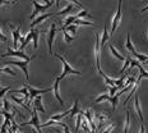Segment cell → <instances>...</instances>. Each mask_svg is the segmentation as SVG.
<instances>
[{
    "label": "cell",
    "mask_w": 148,
    "mask_h": 133,
    "mask_svg": "<svg viewBox=\"0 0 148 133\" xmlns=\"http://www.w3.org/2000/svg\"><path fill=\"white\" fill-rule=\"evenodd\" d=\"M138 68H139V76H138V79L140 81L142 78H148V72H147V70L144 69V68L142 67L140 64L138 65Z\"/></svg>",
    "instance_id": "30"
},
{
    "label": "cell",
    "mask_w": 148,
    "mask_h": 133,
    "mask_svg": "<svg viewBox=\"0 0 148 133\" xmlns=\"http://www.w3.org/2000/svg\"><path fill=\"white\" fill-rule=\"evenodd\" d=\"M54 57H56L58 59H59L61 61V64H63V72H61V74L59 77H58V79L59 81H61V79L64 78V77H66V76H69V74H74V76H81V72L79 70H75V69H73L72 67L68 64V61L64 59V57L63 55H60V54H54Z\"/></svg>",
    "instance_id": "1"
},
{
    "label": "cell",
    "mask_w": 148,
    "mask_h": 133,
    "mask_svg": "<svg viewBox=\"0 0 148 133\" xmlns=\"http://www.w3.org/2000/svg\"><path fill=\"white\" fill-rule=\"evenodd\" d=\"M9 88H10V87H3V88H0V100H1V99L4 97V95L7 94V92L10 91Z\"/></svg>",
    "instance_id": "40"
},
{
    "label": "cell",
    "mask_w": 148,
    "mask_h": 133,
    "mask_svg": "<svg viewBox=\"0 0 148 133\" xmlns=\"http://www.w3.org/2000/svg\"><path fill=\"white\" fill-rule=\"evenodd\" d=\"M33 110L41 111V113L46 114L45 106H44V104H42V96H41V95H40V96H37V97H35V100H33Z\"/></svg>",
    "instance_id": "11"
},
{
    "label": "cell",
    "mask_w": 148,
    "mask_h": 133,
    "mask_svg": "<svg viewBox=\"0 0 148 133\" xmlns=\"http://www.w3.org/2000/svg\"><path fill=\"white\" fill-rule=\"evenodd\" d=\"M60 30H65L66 32H70L73 36H75V32H77V26H75V24H70V26L65 27V28H63V27H61Z\"/></svg>",
    "instance_id": "33"
},
{
    "label": "cell",
    "mask_w": 148,
    "mask_h": 133,
    "mask_svg": "<svg viewBox=\"0 0 148 133\" xmlns=\"http://www.w3.org/2000/svg\"><path fill=\"white\" fill-rule=\"evenodd\" d=\"M10 30H12V37H13V48L18 50V41L21 39V32H19L21 28L10 24Z\"/></svg>",
    "instance_id": "10"
},
{
    "label": "cell",
    "mask_w": 148,
    "mask_h": 133,
    "mask_svg": "<svg viewBox=\"0 0 148 133\" xmlns=\"http://www.w3.org/2000/svg\"><path fill=\"white\" fill-rule=\"evenodd\" d=\"M75 17H77V19H82L83 17H89V18H91V14H89L87 10H84V9H83V10L78 12V13L75 14Z\"/></svg>",
    "instance_id": "35"
},
{
    "label": "cell",
    "mask_w": 148,
    "mask_h": 133,
    "mask_svg": "<svg viewBox=\"0 0 148 133\" xmlns=\"http://www.w3.org/2000/svg\"><path fill=\"white\" fill-rule=\"evenodd\" d=\"M17 133H21V131H18V132H17Z\"/></svg>",
    "instance_id": "55"
},
{
    "label": "cell",
    "mask_w": 148,
    "mask_h": 133,
    "mask_svg": "<svg viewBox=\"0 0 148 133\" xmlns=\"http://www.w3.org/2000/svg\"><path fill=\"white\" fill-rule=\"evenodd\" d=\"M10 57H17V58H23V60H28L31 57H28L27 54H24L21 50H13L12 48H8V51L5 54L1 55V58H10Z\"/></svg>",
    "instance_id": "7"
},
{
    "label": "cell",
    "mask_w": 148,
    "mask_h": 133,
    "mask_svg": "<svg viewBox=\"0 0 148 133\" xmlns=\"http://www.w3.org/2000/svg\"><path fill=\"white\" fill-rule=\"evenodd\" d=\"M134 108H135V111H137L138 116H139V119H140V123L144 124L143 113H142V108H140V104H139V96H138V95H135V97H134Z\"/></svg>",
    "instance_id": "14"
},
{
    "label": "cell",
    "mask_w": 148,
    "mask_h": 133,
    "mask_svg": "<svg viewBox=\"0 0 148 133\" xmlns=\"http://www.w3.org/2000/svg\"><path fill=\"white\" fill-rule=\"evenodd\" d=\"M68 1H69L70 4H74V5H75V7H78V8H83L82 3L79 1V0H68Z\"/></svg>",
    "instance_id": "41"
},
{
    "label": "cell",
    "mask_w": 148,
    "mask_h": 133,
    "mask_svg": "<svg viewBox=\"0 0 148 133\" xmlns=\"http://www.w3.org/2000/svg\"><path fill=\"white\" fill-rule=\"evenodd\" d=\"M3 113H4V110H0V115H3Z\"/></svg>",
    "instance_id": "51"
},
{
    "label": "cell",
    "mask_w": 148,
    "mask_h": 133,
    "mask_svg": "<svg viewBox=\"0 0 148 133\" xmlns=\"http://www.w3.org/2000/svg\"><path fill=\"white\" fill-rule=\"evenodd\" d=\"M97 118H98V125H97V129H101L103 127V123L106 122V119H107V116L106 115H102V114H98L97 115Z\"/></svg>",
    "instance_id": "32"
},
{
    "label": "cell",
    "mask_w": 148,
    "mask_h": 133,
    "mask_svg": "<svg viewBox=\"0 0 148 133\" xmlns=\"http://www.w3.org/2000/svg\"><path fill=\"white\" fill-rule=\"evenodd\" d=\"M10 99H12V100H13L14 101V103L15 104H18V105H21V106H23L24 108V109H26V110H31L29 109V108L28 106H27V105L26 104H24V101H26V100H24V97H22V99H18V97H15L14 96V95H12V96H10Z\"/></svg>",
    "instance_id": "22"
},
{
    "label": "cell",
    "mask_w": 148,
    "mask_h": 133,
    "mask_svg": "<svg viewBox=\"0 0 148 133\" xmlns=\"http://www.w3.org/2000/svg\"><path fill=\"white\" fill-rule=\"evenodd\" d=\"M129 127H130V113L126 111L125 113V123H124V132L123 133H128L129 132Z\"/></svg>",
    "instance_id": "26"
},
{
    "label": "cell",
    "mask_w": 148,
    "mask_h": 133,
    "mask_svg": "<svg viewBox=\"0 0 148 133\" xmlns=\"http://www.w3.org/2000/svg\"><path fill=\"white\" fill-rule=\"evenodd\" d=\"M54 15V13H49V14H42V15H40V17H37L36 19H33L32 22H31V28H35V26H37V24H40L41 22H44L45 19H47V18H50Z\"/></svg>",
    "instance_id": "13"
},
{
    "label": "cell",
    "mask_w": 148,
    "mask_h": 133,
    "mask_svg": "<svg viewBox=\"0 0 148 133\" xmlns=\"http://www.w3.org/2000/svg\"><path fill=\"white\" fill-rule=\"evenodd\" d=\"M59 83L60 81L59 79H55L54 82V86H52V91H54V95H55V99H56L58 101H59V104L61 105V106H64V101L61 100V96H60V92H59Z\"/></svg>",
    "instance_id": "12"
},
{
    "label": "cell",
    "mask_w": 148,
    "mask_h": 133,
    "mask_svg": "<svg viewBox=\"0 0 148 133\" xmlns=\"http://www.w3.org/2000/svg\"><path fill=\"white\" fill-rule=\"evenodd\" d=\"M56 24L52 23L50 26V30H49L47 32V37H46V42H47V46H49V52H50V55H54V52H52V44H54V39L55 36H56Z\"/></svg>",
    "instance_id": "6"
},
{
    "label": "cell",
    "mask_w": 148,
    "mask_h": 133,
    "mask_svg": "<svg viewBox=\"0 0 148 133\" xmlns=\"http://www.w3.org/2000/svg\"><path fill=\"white\" fill-rule=\"evenodd\" d=\"M26 125H33L35 127V129L38 133H44L41 131V123H40V118H38V113H37L36 110H33L32 109V119L28 120V122H24L21 124V127H26Z\"/></svg>",
    "instance_id": "5"
},
{
    "label": "cell",
    "mask_w": 148,
    "mask_h": 133,
    "mask_svg": "<svg viewBox=\"0 0 148 133\" xmlns=\"http://www.w3.org/2000/svg\"><path fill=\"white\" fill-rule=\"evenodd\" d=\"M35 58H37L36 55H33V57H31L28 60H7L5 61V64L7 65H15V67H19L21 69L23 70L24 76H26V78L28 79V64L31 60H33Z\"/></svg>",
    "instance_id": "2"
},
{
    "label": "cell",
    "mask_w": 148,
    "mask_h": 133,
    "mask_svg": "<svg viewBox=\"0 0 148 133\" xmlns=\"http://www.w3.org/2000/svg\"><path fill=\"white\" fill-rule=\"evenodd\" d=\"M74 24H79V26H95L93 22H89V21H83V19H77L75 22H74Z\"/></svg>",
    "instance_id": "34"
},
{
    "label": "cell",
    "mask_w": 148,
    "mask_h": 133,
    "mask_svg": "<svg viewBox=\"0 0 148 133\" xmlns=\"http://www.w3.org/2000/svg\"><path fill=\"white\" fill-rule=\"evenodd\" d=\"M8 133H14L13 129H12V127H8Z\"/></svg>",
    "instance_id": "48"
},
{
    "label": "cell",
    "mask_w": 148,
    "mask_h": 133,
    "mask_svg": "<svg viewBox=\"0 0 148 133\" xmlns=\"http://www.w3.org/2000/svg\"><path fill=\"white\" fill-rule=\"evenodd\" d=\"M148 10V5H147V7H144L143 9H142V13H144V12H147Z\"/></svg>",
    "instance_id": "49"
},
{
    "label": "cell",
    "mask_w": 148,
    "mask_h": 133,
    "mask_svg": "<svg viewBox=\"0 0 148 133\" xmlns=\"http://www.w3.org/2000/svg\"><path fill=\"white\" fill-rule=\"evenodd\" d=\"M96 37V42H95V59H96V68L100 72L101 70V65H100V52H101V46H100V35L95 33Z\"/></svg>",
    "instance_id": "9"
},
{
    "label": "cell",
    "mask_w": 148,
    "mask_h": 133,
    "mask_svg": "<svg viewBox=\"0 0 148 133\" xmlns=\"http://www.w3.org/2000/svg\"><path fill=\"white\" fill-rule=\"evenodd\" d=\"M109 40H110V33H109V31H107V26L105 24V26H103L102 36H101V41H100V46H101V48H103V45L106 44Z\"/></svg>",
    "instance_id": "16"
},
{
    "label": "cell",
    "mask_w": 148,
    "mask_h": 133,
    "mask_svg": "<svg viewBox=\"0 0 148 133\" xmlns=\"http://www.w3.org/2000/svg\"><path fill=\"white\" fill-rule=\"evenodd\" d=\"M125 48L128 51H130L133 55L137 54V51H135V48L133 46V44H132V40H130V33H128L126 35V44H125Z\"/></svg>",
    "instance_id": "18"
},
{
    "label": "cell",
    "mask_w": 148,
    "mask_h": 133,
    "mask_svg": "<svg viewBox=\"0 0 148 133\" xmlns=\"http://www.w3.org/2000/svg\"><path fill=\"white\" fill-rule=\"evenodd\" d=\"M101 74V76L103 77V79H105V83H106V85H109L110 87H112V86H115V79H112V78H110L109 76H106V74H105L102 70H100V72H98Z\"/></svg>",
    "instance_id": "25"
},
{
    "label": "cell",
    "mask_w": 148,
    "mask_h": 133,
    "mask_svg": "<svg viewBox=\"0 0 148 133\" xmlns=\"http://www.w3.org/2000/svg\"><path fill=\"white\" fill-rule=\"evenodd\" d=\"M139 133H146V127H144V124H143V123H142V124H140Z\"/></svg>",
    "instance_id": "46"
},
{
    "label": "cell",
    "mask_w": 148,
    "mask_h": 133,
    "mask_svg": "<svg viewBox=\"0 0 148 133\" xmlns=\"http://www.w3.org/2000/svg\"><path fill=\"white\" fill-rule=\"evenodd\" d=\"M130 61H132V58L130 57H125V60H124V65H123V68L120 69V73H124L126 69L129 68V65H130Z\"/></svg>",
    "instance_id": "31"
},
{
    "label": "cell",
    "mask_w": 148,
    "mask_h": 133,
    "mask_svg": "<svg viewBox=\"0 0 148 133\" xmlns=\"http://www.w3.org/2000/svg\"><path fill=\"white\" fill-rule=\"evenodd\" d=\"M114 128H115V124H111V125H109V127H107V128L105 129V131H103L102 133H111V131H112Z\"/></svg>",
    "instance_id": "42"
},
{
    "label": "cell",
    "mask_w": 148,
    "mask_h": 133,
    "mask_svg": "<svg viewBox=\"0 0 148 133\" xmlns=\"http://www.w3.org/2000/svg\"><path fill=\"white\" fill-rule=\"evenodd\" d=\"M69 114H70V110H66V111H64V113L56 114V115H52L50 119L52 120V122H60L61 119H64L66 115H69Z\"/></svg>",
    "instance_id": "21"
},
{
    "label": "cell",
    "mask_w": 148,
    "mask_h": 133,
    "mask_svg": "<svg viewBox=\"0 0 148 133\" xmlns=\"http://www.w3.org/2000/svg\"><path fill=\"white\" fill-rule=\"evenodd\" d=\"M82 127H83V129H84V131H86V132H89V133H91V131H89V129H88L87 122H83V123H82Z\"/></svg>",
    "instance_id": "45"
},
{
    "label": "cell",
    "mask_w": 148,
    "mask_h": 133,
    "mask_svg": "<svg viewBox=\"0 0 148 133\" xmlns=\"http://www.w3.org/2000/svg\"><path fill=\"white\" fill-rule=\"evenodd\" d=\"M144 64H148V60H147V61H146V63H144Z\"/></svg>",
    "instance_id": "53"
},
{
    "label": "cell",
    "mask_w": 148,
    "mask_h": 133,
    "mask_svg": "<svg viewBox=\"0 0 148 133\" xmlns=\"http://www.w3.org/2000/svg\"><path fill=\"white\" fill-rule=\"evenodd\" d=\"M33 13L31 14V17H29V19L31 21H33V19H36V15L40 13V12H44V10H46V9H49L51 7L52 4H44V5H41V4H38V3L36 1V0H33Z\"/></svg>",
    "instance_id": "8"
},
{
    "label": "cell",
    "mask_w": 148,
    "mask_h": 133,
    "mask_svg": "<svg viewBox=\"0 0 148 133\" xmlns=\"http://www.w3.org/2000/svg\"><path fill=\"white\" fill-rule=\"evenodd\" d=\"M82 120H83V111L81 110V113H79L75 118V129H74L75 132L79 131V127H81V124H82Z\"/></svg>",
    "instance_id": "27"
},
{
    "label": "cell",
    "mask_w": 148,
    "mask_h": 133,
    "mask_svg": "<svg viewBox=\"0 0 148 133\" xmlns=\"http://www.w3.org/2000/svg\"><path fill=\"white\" fill-rule=\"evenodd\" d=\"M3 4H7V5H9V4H15V3H13L12 0H0V7H1Z\"/></svg>",
    "instance_id": "43"
},
{
    "label": "cell",
    "mask_w": 148,
    "mask_h": 133,
    "mask_svg": "<svg viewBox=\"0 0 148 133\" xmlns=\"http://www.w3.org/2000/svg\"><path fill=\"white\" fill-rule=\"evenodd\" d=\"M32 133H36V131H32Z\"/></svg>",
    "instance_id": "54"
},
{
    "label": "cell",
    "mask_w": 148,
    "mask_h": 133,
    "mask_svg": "<svg viewBox=\"0 0 148 133\" xmlns=\"http://www.w3.org/2000/svg\"><path fill=\"white\" fill-rule=\"evenodd\" d=\"M110 100V95L109 94H103V95H100L95 99V103L98 104V103H102V101H109Z\"/></svg>",
    "instance_id": "29"
},
{
    "label": "cell",
    "mask_w": 148,
    "mask_h": 133,
    "mask_svg": "<svg viewBox=\"0 0 148 133\" xmlns=\"http://www.w3.org/2000/svg\"><path fill=\"white\" fill-rule=\"evenodd\" d=\"M3 108H4V111H8V113L12 110V108H10V105H9L7 99H4V101H3Z\"/></svg>",
    "instance_id": "39"
},
{
    "label": "cell",
    "mask_w": 148,
    "mask_h": 133,
    "mask_svg": "<svg viewBox=\"0 0 148 133\" xmlns=\"http://www.w3.org/2000/svg\"><path fill=\"white\" fill-rule=\"evenodd\" d=\"M109 48H110V51H111V54L114 55V57L116 58V59H119V60H121V61H124L125 60V57H123L121 54H120V52L116 50L115 48H114V45L112 44H109Z\"/></svg>",
    "instance_id": "20"
},
{
    "label": "cell",
    "mask_w": 148,
    "mask_h": 133,
    "mask_svg": "<svg viewBox=\"0 0 148 133\" xmlns=\"http://www.w3.org/2000/svg\"><path fill=\"white\" fill-rule=\"evenodd\" d=\"M61 31H63V35H64V40H65V42H72L73 40H74V37H73V36H70L65 30H61Z\"/></svg>",
    "instance_id": "38"
},
{
    "label": "cell",
    "mask_w": 148,
    "mask_h": 133,
    "mask_svg": "<svg viewBox=\"0 0 148 133\" xmlns=\"http://www.w3.org/2000/svg\"><path fill=\"white\" fill-rule=\"evenodd\" d=\"M91 133H96V131H91Z\"/></svg>",
    "instance_id": "52"
},
{
    "label": "cell",
    "mask_w": 148,
    "mask_h": 133,
    "mask_svg": "<svg viewBox=\"0 0 148 133\" xmlns=\"http://www.w3.org/2000/svg\"><path fill=\"white\" fill-rule=\"evenodd\" d=\"M0 72L1 73H7V74H10V76H17V73L14 72L12 68H9V67H7V68H0Z\"/></svg>",
    "instance_id": "36"
},
{
    "label": "cell",
    "mask_w": 148,
    "mask_h": 133,
    "mask_svg": "<svg viewBox=\"0 0 148 133\" xmlns=\"http://www.w3.org/2000/svg\"><path fill=\"white\" fill-rule=\"evenodd\" d=\"M42 1H44L45 4H54V1H52V0H42Z\"/></svg>",
    "instance_id": "47"
},
{
    "label": "cell",
    "mask_w": 148,
    "mask_h": 133,
    "mask_svg": "<svg viewBox=\"0 0 148 133\" xmlns=\"http://www.w3.org/2000/svg\"><path fill=\"white\" fill-rule=\"evenodd\" d=\"M0 41H3V42H7V37H5L4 35H3V32H1V27H0Z\"/></svg>",
    "instance_id": "44"
},
{
    "label": "cell",
    "mask_w": 148,
    "mask_h": 133,
    "mask_svg": "<svg viewBox=\"0 0 148 133\" xmlns=\"http://www.w3.org/2000/svg\"><path fill=\"white\" fill-rule=\"evenodd\" d=\"M134 57H135V58H137V59H138V61H140V63H146V61L148 60V55H143V54H138V52H137V54H135V55H134Z\"/></svg>",
    "instance_id": "37"
},
{
    "label": "cell",
    "mask_w": 148,
    "mask_h": 133,
    "mask_svg": "<svg viewBox=\"0 0 148 133\" xmlns=\"http://www.w3.org/2000/svg\"><path fill=\"white\" fill-rule=\"evenodd\" d=\"M121 5H123V0H119L118 3V10H116L115 15H114L112 18V23H111V32H110V37L115 33L116 28H118V26L121 22Z\"/></svg>",
    "instance_id": "4"
},
{
    "label": "cell",
    "mask_w": 148,
    "mask_h": 133,
    "mask_svg": "<svg viewBox=\"0 0 148 133\" xmlns=\"http://www.w3.org/2000/svg\"><path fill=\"white\" fill-rule=\"evenodd\" d=\"M81 113V110H79V104H78V100H74V104H73V108L70 109V114H69V116L70 118H74L75 115H78V114Z\"/></svg>",
    "instance_id": "19"
},
{
    "label": "cell",
    "mask_w": 148,
    "mask_h": 133,
    "mask_svg": "<svg viewBox=\"0 0 148 133\" xmlns=\"http://www.w3.org/2000/svg\"><path fill=\"white\" fill-rule=\"evenodd\" d=\"M32 31V41H33V49L38 48V36L41 35V31L36 30V28H31Z\"/></svg>",
    "instance_id": "17"
},
{
    "label": "cell",
    "mask_w": 148,
    "mask_h": 133,
    "mask_svg": "<svg viewBox=\"0 0 148 133\" xmlns=\"http://www.w3.org/2000/svg\"><path fill=\"white\" fill-rule=\"evenodd\" d=\"M27 87V90H28V94H29V99H28V108H29V104H31V101H33L35 100V97L37 96H40V95H44L46 94V92H50L52 91V88H36V87H33V86H31V85H24Z\"/></svg>",
    "instance_id": "3"
},
{
    "label": "cell",
    "mask_w": 148,
    "mask_h": 133,
    "mask_svg": "<svg viewBox=\"0 0 148 133\" xmlns=\"http://www.w3.org/2000/svg\"><path fill=\"white\" fill-rule=\"evenodd\" d=\"M74 9H75V5H74V4H69V5H66L63 10L58 12V14H59V15H66L68 13H72Z\"/></svg>",
    "instance_id": "23"
},
{
    "label": "cell",
    "mask_w": 148,
    "mask_h": 133,
    "mask_svg": "<svg viewBox=\"0 0 148 133\" xmlns=\"http://www.w3.org/2000/svg\"><path fill=\"white\" fill-rule=\"evenodd\" d=\"M83 116H86L87 122L89 123L91 125V131H96V125H95V122H93V116H92V110L91 109H87L86 111H83Z\"/></svg>",
    "instance_id": "15"
},
{
    "label": "cell",
    "mask_w": 148,
    "mask_h": 133,
    "mask_svg": "<svg viewBox=\"0 0 148 133\" xmlns=\"http://www.w3.org/2000/svg\"><path fill=\"white\" fill-rule=\"evenodd\" d=\"M59 1H60V0H56V5H58V7H59Z\"/></svg>",
    "instance_id": "50"
},
{
    "label": "cell",
    "mask_w": 148,
    "mask_h": 133,
    "mask_svg": "<svg viewBox=\"0 0 148 133\" xmlns=\"http://www.w3.org/2000/svg\"><path fill=\"white\" fill-rule=\"evenodd\" d=\"M120 92H118V94L115 95V96H112V97H110V100H109V103H111V105H112V110L115 111L116 110V106H118V103H119V97H120Z\"/></svg>",
    "instance_id": "24"
},
{
    "label": "cell",
    "mask_w": 148,
    "mask_h": 133,
    "mask_svg": "<svg viewBox=\"0 0 148 133\" xmlns=\"http://www.w3.org/2000/svg\"><path fill=\"white\" fill-rule=\"evenodd\" d=\"M77 21V17L75 15H70V17H66V19L64 21V26H63V28H65V27L68 26H70V24H74V22Z\"/></svg>",
    "instance_id": "28"
}]
</instances>
